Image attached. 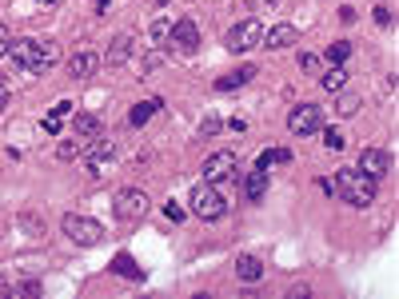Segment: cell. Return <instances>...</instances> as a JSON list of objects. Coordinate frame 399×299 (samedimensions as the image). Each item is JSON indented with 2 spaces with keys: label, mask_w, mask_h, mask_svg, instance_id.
I'll list each match as a JSON object with an SVG mask.
<instances>
[{
  "label": "cell",
  "mask_w": 399,
  "mask_h": 299,
  "mask_svg": "<svg viewBox=\"0 0 399 299\" xmlns=\"http://www.w3.org/2000/svg\"><path fill=\"white\" fill-rule=\"evenodd\" d=\"M8 56H12V64L24 72V76H44V72L56 68L60 48L44 44V40H12V44H8Z\"/></svg>",
  "instance_id": "obj_1"
},
{
  "label": "cell",
  "mask_w": 399,
  "mask_h": 299,
  "mask_svg": "<svg viewBox=\"0 0 399 299\" xmlns=\"http://www.w3.org/2000/svg\"><path fill=\"white\" fill-rule=\"evenodd\" d=\"M332 196H339L351 207H367V204H375V180L364 176L359 168H339L332 180Z\"/></svg>",
  "instance_id": "obj_2"
},
{
  "label": "cell",
  "mask_w": 399,
  "mask_h": 299,
  "mask_svg": "<svg viewBox=\"0 0 399 299\" xmlns=\"http://www.w3.org/2000/svg\"><path fill=\"white\" fill-rule=\"evenodd\" d=\"M188 204H192V212H196L200 220H207V223H216V220H223V216H228V200H223V191L216 188V184H207V180L192 188Z\"/></svg>",
  "instance_id": "obj_3"
},
{
  "label": "cell",
  "mask_w": 399,
  "mask_h": 299,
  "mask_svg": "<svg viewBox=\"0 0 399 299\" xmlns=\"http://www.w3.org/2000/svg\"><path fill=\"white\" fill-rule=\"evenodd\" d=\"M80 156H84V168H88V176H104V164H112V160L120 156V144L112 140V136H100V132H96L92 140H84V152H80Z\"/></svg>",
  "instance_id": "obj_4"
},
{
  "label": "cell",
  "mask_w": 399,
  "mask_h": 299,
  "mask_svg": "<svg viewBox=\"0 0 399 299\" xmlns=\"http://www.w3.org/2000/svg\"><path fill=\"white\" fill-rule=\"evenodd\" d=\"M112 207H116V220H120V223H136V220L148 216L152 200H148L140 188H120V191H116V200H112Z\"/></svg>",
  "instance_id": "obj_5"
},
{
  "label": "cell",
  "mask_w": 399,
  "mask_h": 299,
  "mask_svg": "<svg viewBox=\"0 0 399 299\" xmlns=\"http://www.w3.org/2000/svg\"><path fill=\"white\" fill-rule=\"evenodd\" d=\"M60 228H64V236L72 239V244H80V248H96L104 239V228L96 220H84V216H64Z\"/></svg>",
  "instance_id": "obj_6"
},
{
  "label": "cell",
  "mask_w": 399,
  "mask_h": 299,
  "mask_svg": "<svg viewBox=\"0 0 399 299\" xmlns=\"http://www.w3.org/2000/svg\"><path fill=\"white\" fill-rule=\"evenodd\" d=\"M260 36H264V24L255 20V16H248V20H239L236 28L223 36V44H228V52H248V48H260Z\"/></svg>",
  "instance_id": "obj_7"
},
{
  "label": "cell",
  "mask_w": 399,
  "mask_h": 299,
  "mask_svg": "<svg viewBox=\"0 0 399 299\" xmlns=\"http://www.w3.org/2000/svg\"><path fill=\"white\" fill-rule=\"evenodd\" d=\"M164 44H172L176 56H196V48H200V28L192 24V20H176L172 28H168V40Z\"/></svg>",
  "instance_id": "obj_8"
},
{
  "label": "cell",
  "mask_w": 399,
  "mask_h": 299,
  "mask_svg": "<svg viewBox=\"0 0 399 299\" xmlns=\"http://www.w3.org/2000/svg\"><path fill=\"white\" fill-rule=\"evenodd\" d=\"M287 128L296 136H316L319 128H323V108L319 104H296L291 116H287Z\"/></svg>",
  "instance_id": "obj_9"
},
{
  "label": "cell",
  "mask_w": 399,
  "mask_h": 299,
  "mask_svg": "<svg viewBox=\"0 0 399 299\" xmlns=\"http://www.w3.org/2000/svg\"><path fill=\"white\" fill-rule=\"evenodd\" d=\"M232 172H236V152H228V148H220L216 156L204 160V180L207 184H223V180H232Z\"/></svg>",
  "instance_id": "obj_10"
},
{
  "label": "cell",
  "mask_w": 399,
  "mask_h": 299,
  "mask_svg": "<svg viewBox=\"0 0 399 299\" xmlns=\"http://www.w3.org/2000/svg\"><path fill=\"white\" fill-rule=\"evenodd\" d=\"M359 172L371 176V180L380 184L383 176L391 172V152H383V148H367L364 156H359Z\"/></svg>",
  "instance_id": "obj_11"
},
{
  "label": "cell",
  "mask_w": 399,
  "mask_h": 299,
  "mask_svg": "<svg viewBox=\"0 0 399 299\" xmlns=\"http://www.w3.org/2000/svg\"><path fill=\"white\" fill-rule=\"evenodd\" d=\"M296 40H300V28H296V24H275V28H268L264 36H260V48L284 52V48H291Z\"/></svg>",
  "instance_id": "obj_12"
},
{
  "label": "cell",
  "mask_w": 399,
  "mask_h": 299,
  "mask_svg": "<svg viewBox=\"0 0 399 299\" xmlns=\"http://www.w3.org/2000/svg\"><path fill=\"white\" fill-rule=\"evenodd\" d=\"M96 68H100V56H96V52H76V56H68V76L72 80L96 76Z\"/></svg>",
  "instance_id": "obj_13"
},
{
  "label": "cell",
  "mask_w": 399,
  "mask_h": 299,
  "mask_svg": "<svg viewBox=\"0 0 399 299\" xmlns=\"http://www.w3.org/2000/svg\"><path fill=\"white\" fill-rule=\"evenodd\" d=\"M239 191H244V200L248 204H255V200H264V191H268V172H260V168H252V172L239 180Z\"/></svg>",
  "instance_id": "obj_14"
},
{
  "label": "cell",
  "mask_w": 399,
  "mask_h": 299,
  "mask_svg": "<svg viewBox=\"0 0 399 299\" xmlns=\"http://www.w3.org/2000/svg\"><path fill=\"white\" fill-rule=\"evenodd\" d=\"M252 76H255L252 64H248V68H232L228 76L216 80V92H236V88H244V84H252Z\"/></svg>",
  "instance_id": "obj_15"
},
{
  "label": "cell",
  "mask_w": 399,
  "mask_h": 299,
  "mask_svg": "<svg viewBox=\"0 0 399 299\" xmlns=\"http://www.w3.org/2000/svg\"><path fill=\"white\" fill-rule=\"evenodd\" d=\"M112 271H116V275H124V280H132V284H144V268L128 252H120L116 259H112Z\"/></svg>",
  "instance_id": "obj_16"
},
{
  "label": "cell",
  "mask_w": 399,
  "mask_h": 299,
  "mask_svg": "<svg viewBox=\"0 0 399 299\" xmlns=\"http://www.w3.org/2000/svg\"><path fill=\"white\" fill-rule=\"evenodd\" d=\"M236 275L244 280V284H260V280H264V264H260L255 255H239V259H236Z\"/></svg>",
  "instance_id": "obj_17"
},
{
  "label": "cell",
  "mask_w": 399,
  "mask_h": 299,
  "mask_svg": "<svg viewBox=\"0 0 399 299\" xmlns=\"http://www.w3.org/2000/svg\"><path fill=\"white\" fill-rule=\"evenodd\" d=\"M156 112H160V100H156V96H152V100H140V104H132V112H128V124H132V128H144L152 116H156Z\"/></svg>",
  "instance_id": "obj_18"
},
{
  "label": "cell",
  "mask_w": 399,
  "mask_h": 299,
  "mask_svg": "<svg viewBox=\"0 0 399 299\" xmlns=\"http://www.w3.org/2000/svg\"><path fill=\"white\" fill-rule=\"evenodd\" d=\"M284 164H291V152H287V148H268L264 156L255 160V168H260V172H268V168H284Z\"/></svg>",
  "instance_id": "obj_19"
},
{
  "label": "cell",
  "mask_w": 399,
  "mask_h": 299,
  "mask_svg": "<svg viewBox=\"0 0 399 299\" xmlns=\"http://www.w3.org/2000/svg\"><path fill=\"white\" fill-rule=\"evenodd\" d=\"M72 128H76L80 140H92L96 132H100V120H96L92 112H76V116H72Z\"/></svg>",
  "instance_id": "obj_20"
},
{
  "label": "cell",
  "mask_w": 399,
  "mask_h": 299,
  "mask_svg": "<svg viewBox=\"0 0 399 299\" xmlns=\"http://www.w3.org/2000/svg\"><path fill=\"white\" fill-rule=\"evenodd\" d=\"M128 56H132V36H116V40H112V48H108V56H104V60H108L112 68H120V64H124Z\"/></svg>",
  "instance_id": "obj_21"
},
{
  "label": "cell",
  "mask_w": 399,
  "mask_h": 299,
  "mask_svg": "<svg viewBox=\"0 0 399 299\" xmlns=\"http://www.w3.org/2000/svg\"><path fill=\"white\" fill-rule=\"evenodd\" d=\"M319 84H323L328 92H343V88H348V68H343V64H335V68H328V72L319 76Z\"/></svg>",
  "instance_id": "obj_22"
},
{
  "label": "cell",
  "mask_w": 399,
  "mask_h": 299,
  "mask_svg": "<svg viewBox=\"0 0 399 299\" xmlns=\"http://www.w3.org/2000/svg\"><path fill=\"white\" fill-rule=\"evenodd\" d=\"M319 136H323V148H328V152H343V144H348V136H343L339 128H319Z\"/></svg>",
  "instance_id": "obj_23"
},
{
  "label": "cell",
  "mask_w": 399,
  "mask_h": 299,
  "mask_svg": "<svg viewBox=\"0 0 399 299\" xmlns=\"http://www.w3.org/2000/svg\"><path fill=\"white\" fill-rule=\"evenodd\" d=\"M335 112H339V116H355V112H359V96H355V92H339Z\"/></svg>",
  "instance_id": "obj_24"
},
{
  "label": "cell",
  "mask_w": 399,
  "mask_h": 299,
  "mask_svg": "<svg viewBox=\"0 0 399 299\" xmlns=\"http://www.w3.org/2000/svg\"><path fill=\"white\" fill-rule=\"evenodd\" d=\"M351 56V40H335V44H328V60L332 64H348Z\"/></svg>",
  "instance_id": "obj_25"
},
{
  "label": "cell",
  "mask_w": 399,
  "mask_h": 299,
  "mask_svg": "<svg viewBox=\"0 0 399 299\" xmlns=\"http://www.w3.org/2000/svg\"><path fill=\"white\" fill-rule=\"evenodd\" d=\"M80 152H84V140H64L60 148H56V156L60 160H76Z\"/></svg>",
  "instance_id": "obj_26"
},
{
  "label": "cell",
  "mask_w": 399,
  "mask_h": 299,
  "mask_svg": "<svg viewBox=\"0 0 399 299\" xmlns=\"http://www.w3.org/2000/svg\"><path fill=\"white\" fill-rule=\"evenodd\" d=\"M300 68L316 76V72H319V56H316V52H303V56H300Z\"/></svg>",
  "instance_id": "obj_27"
},
{
  "label": "cell",
  "mask_w": 399,
  "mask_h": 299,
  "mask_svg": "<svg viewBox=\"0 0 399 299\" xmlns=\"http://www.w3.org/2000/svg\"><path fill=\"white\" fill-rule=\"evenodd\" d=\"M168 28H172L168 20H156V24H152V40H156V44H164V40H168Z\"/></svg>",
  "instance_id": "obj_28"
},
{
  "label": "cell",
  "mask_w": 399,
  "mask_h": 299,
  "mask_svg": "<svg viewBox=\"0 0 399 299\" xmlns=\"http://www.w3.org/2000/svg\"><path fill=\"white\" fill-rule=\"evenodd\" d=\"M164 216H168L172 223H180V220H184V207L176 204V200H168V204H164Z\"/></svg>",
  "instance_id": "obj_29"
},
{
  "label": "cell",
  "mask_w": 399,
  "mask_h": 299,
  "mask_svg": "<svg viewBox=\"0 0 399 299\" xmlns=\"http://www.w3.org/2000/svg\"><path fill=\"white\" fill-rule=\"evenodd\" d=\"M20 228H28L32 236H40V232H44V223L36 220V216H20Z\"/></svg>",
  "instance_id": "obj_30"
},
{
  "label": "cell",
  "mask_w": 399,
  "mask_h": 299,
  "mask_svg": "<svg viewBox=\"0 0 399 299\" xmlns=\"http://www.w3.org/2000/svg\"><path fill=\"white\" fill-rule=\"evenodd\" d=\"M212 132H220V120H216V116H207L204 124H200V140H204V136H212Z\"/></svg>",
  "instance_id": "obj_31"
},
{
  "label": "cell",
  "mask_w": 399,
  "mask_h": 299,
  "mask_svg": "<svg viewBox=\"0 0 399 299\" xmlns=\"http://www.w3.org/2000/svg\"><path fill=\"white\" fill-rule=\"evenodd\" d=\"M44 132H52V136L60 132V116H56V112H48L44 116Z\"/></svg>",
  "instance_id": "obj_32"
},
{
  "label": "cell",
  "mask_w": 399,
  "mask_h": 299,
  "mask_svg": "<svg viewBox=\"0 0 399 299\" xmlns=\"http://www.w3.org/2000/svg\"><path fill=\"white\" fill-rule=\"evenodd\" d=\"M8 44H12V36H8V28L0 24V56H8Z\"/></svg>",
  "instance_id": "obj_33"
},
{
  "label": "cell",
  "mask_w": 399,
  "mask_h": 299,
  "mask_svg": "<svg viewBox=\"0 0 399 299\" xmlns=\"http://www.w3.org/2000/svg\"><path fill=\"white\" fill-rule=\"evenodd\" d=\"M52 112H56V116H72V100H60Z\"/></svg>",
  "instance_id": "obj_34"
},
{
  "label": "cell",
  "mask_w": 399,
  "mask_h": 299,
  "mask_svg": "<svg viewBox=\"0 0 399 299\" xmlns=\"http://www.w3.org/2000/svg\"><path fill=\"white\" fill-rule=\"evenodd\" d=\"M375 24H391V12H387V8H375Z\"/></svg>",
  "instance_id": "obj_35"
},
{
  "label": "cell",
  "mask_w": 399,
  "mask_h": 299,
  "mask_svg": "<svg viewBox=\"0 0 399 299\" xmlns=\"http://www.w3.org/2000/svg\"><path fill=\"white\" fill-rule=\"evenodd\" d=\"M8 108V92H4V84H0V112Z\"/></svg>",
  "instance_id": "obj_36"
},
{
  "label": "cell",
  "mask_w": 399,
  "mask_h": 299,
  "mask_svg": "<svg viewBox=\"0 0 399 299\" xmlns=\"http://www.w3.org/2000/svg\"><path fill=\"white\" fill-rule=\"evenodd\" d=\"M156 4H168V0H156Z\"/></svg>",
  "instance_id": "obj_37"
},
{
  "label": "cell",
  "mask_w": 399,
  "mask_h": 299,
  "mask_svg": "<svg viewBox=\"0 0 399 299\" xmlns=\"http://www.w3.org/2000/svg\"><path fill=\"white\" fill-rule=\"evenodd\" d=\"M40 4H52V0H40Z\"/></svg>",
  "instance_id": "obj_38"
}]
</instances>
